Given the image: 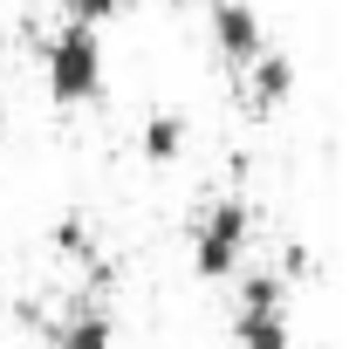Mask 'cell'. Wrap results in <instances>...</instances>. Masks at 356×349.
I'll return each instance as SVG.
<instances>
[{"mask_svg":"<svg viewBox=\"0 0 356 349\" xmlns=\"http://www.w3.org/2000/svg\"><path fill=\"white\" fill-rule=\"evenodd\" d=\"M137 144H144L151 165H178V158H185V117H178V110H158V117L144 124Z\"/></svg>","mask_w":356,"mask_h":349,"instance_id":"7","label":"cell"},{"mask_svg":"<svg viewBox=\"0 0 356 349\" xmlns=\"http://www.w3.org/2000/svg\"><path fill=\"white\" fill-rule=\"evenodd\" d=\"M62 7H69V21H83V28H110V21L131 14V0H62Z\"/></svg>","mask_w":356,"mask_h":349,"instance_id":"8","label":"cell"},{"mask_svg":"<svg viewBox=\"0 0 356 349\" xmlns=\"http://www.w3.org/2000/svg\"><path fill=\"white\" fill-rule=\"evenodd\" d=\"M0 103H7V42H0Z\"/></svg>","mask_w":356,"mask_h":349,"instance_id":"10","label":"cell"},{"mask_svg":"<svg viewBox=\"0 0 356 349\" xmlns=\"http://www.w3.org/2000/svg\"><path fill=\"white\" fill-rule=\"evenodd\" d=\"M233 349H295V322H288V281L281 274H233Z\"/></svg>","mask_w":356,"mask_h":349,"instance_id":"3","label":"cell"},{"mask_svg":"<svg viewBox=\"0 0 356 349\" xmlns=\"http://www.w3.org/2000/svg\"><path fill=\"white\" fill-rule=\"evenodd\" d=\"M165 7H185V0H165Z\"/></svg>","mask_w":356,"mask_h":349,"instance_id":"11","label":"cell"},{"mask_svg":"<svg viewBox=\"0 0 356 349\" xmlns=\"http://www.w3.org/2000/svg\"><path fill=\"white\" fill-rule=\"evenodd\" d=\"M247 247H254V206L247 199L226 192L192 219V274L199 281H233L247 267Z\"/></svg>","mask_w":356,"mask_h":349,"instance_id":"2","label":"cell"},{"mask_svg":"<svg viewBox=\"0 0 356 349\" xmlns=\"http://www.w3.org/2000/svg\"><path fill=\"white\" fill-rule=\"evenodd\" d=\"M48 349H117V322L103 308H83V315H62Z\"/></svg>","mask_w":356,"mask_h":349,"instance_id":"6","label":"cell"},{"mask_svg":"<svg viewBox=\"0 0 356 349\" xmlns=\"http://www.w3.org/2000/svg\"><path fill=\"white\" fill-rule=\"evenodd\" d=\"M206 28H213V55H220L233 76L267 48V21H261L254 0H213V7H206Z\"/></svg>","mask_w":356,"mask_h":349,"instance_id":"4","label":"cell"},{"mask_svg":"<svg viewBox=\"0 0 356 349\" xmlns=\"http://www.w3.org/2000/svg\"><path fill=\"white\" fill-rule=\"evenodd\" d=\"M55 247H62L69 261H89V226L83 219H55Z\"/></svg>","mask_w":356,"mask_h":349,"instance_id":"9","label":"cell"},{"mask_svg":"<svg viewBox=\"0 0 356 349\" xmlns=\"http://www.w3.org/2000/svg\"><path fill=\"white\" fill-rule=\"evenodd\" d=\"M42 83L55 110H89L103 103V83H110V62H103V35L83 28V21H62L42 48Z\"/></svg>","mask_w":356,"mask_h":349,"instance_id":"1","label":"cell"},{"mask_svg":"<svg viewBox=\"0 0 356 349\" xmlns=\"http://www.w3.org/2000/svg\"><path fill=\"white\" fill-rule=\"evenodd\" d=\"M240 76H247V89H254V103H261V110H281V103L295 96V62H288L281 48H261Z\"/></svg>","mask_w":356,"mask_h":349,"instance_id":"5","label":"cell"}]
</instances>
